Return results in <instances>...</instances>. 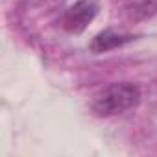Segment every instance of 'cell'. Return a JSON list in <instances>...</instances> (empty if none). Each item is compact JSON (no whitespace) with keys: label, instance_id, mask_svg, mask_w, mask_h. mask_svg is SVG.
Wrapping results in <instances>:
<instances>
[{"label":"cell","instance_id":"cell-4","mask_svg":"<svg viewBox=\"0 0 157 157\" xmlns=\"http://www.w3.org/2000/svg\"><path fill=\"white\" fill-rule=\"evenodd\" d=\"M157 13V0H126L122 15L128 22H140Z\"/></svg>","mask_w":157,"mask_h":157},{"label":"cell","instance_id":"cell-2","mask_svg":"<svg viewBox=\"0 0 157 157\" xmlns=\"http://www.w3.org/2000/svg\"><path fill=\"white\" fill-rule=\"evenodd\" d=\"M98 2L96 0H78L59 19V24L68 33H82L96 17Z\"/></svg>","mask_w":157,"mask_h":157},{"label":"cell","instance_id":"cell-3","mask_svg":"<svg viewBox=\"0 0 157 157\" xmlns=\"http://www.w3.org/2000/svg\"><path fill=\"white\" fill-rule=\"evenodd\" d=\"M133 39H135V37L129 35V33H118V32L107 28V30L100 32V33L93 39L91 50H93L94 54H104V52L115 50V48H118V46H124L126 43H129V41H133Z\"/></svg>","mask_w":157,"mask_h":157},{"label":"cell","instance_id":"cell-1","mask_svg":"<svg viewBox=\"0 0 157 157\" xmlns=\"http://www.w3.org/2000/svg\"><path fill=\"white\" fill-rule=\"evenodd\" d=\"M139 102H140V89L135 83L120 82V83H111L102 93H98L91 104V109L96 117H113L137 107Z\"/></svg>","mask_w":157,"mask_h":157}]
</instances>
